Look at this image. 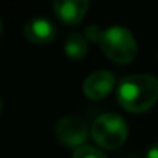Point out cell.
Listing matches in <instances>:
<instances>
[{
    "instance_id": "cell-1",
    "label": "cell",
    "mask_w": 158,
    "mask_h": 158,
    "mask_svg": "<svg viewBox=\"0 0 158 158\" xmlns=\"http://www.w3.org/2000/svg\"><path fill=\"white\" fill-rule=\"evenodd\" d=\"M116 98L124 110L144 113L158 101V79L147 73L126 76L118 85Z\"/></svg>"
},
{
    "instance_id": "cell-9",
    "label": "cell",
    "mask_w": 158,
    "mask_h": 158,
    "mask_svg": "<svg viewBox=\"0 0 158 158\" xmlns=\"http://www.w3.org/2000/svg\"><path fill=\"white\" fill-rule=\"evenodd\" d=\"M71 158H107L106 153L93 146H89V144H84L81 147L74 149L73 152V156Z\"/></svg>"
},
{
    "instance_id": "cell-8",
    "label": "cell",
    "mask_w": 158,
    "mask_h": 158,
    "mask_svg": "<svg viewBox=\"0 0 158 158\" xmlns=\"http://www.w3.org/2000/svg\"><path fill=\"white\" fill-rule=\"evenodd\" d=\"M65 53L71 59H84L89 51V40L81 33H71L65 40Z\"/></svg>"
},
{
    "instance_id": "cell-10",
    "label": "cell",
    "mask_w": 158,
    "mask_h": 158,
    "mask_svg": "<svg viewBox=\"0 0 158 158\" xmlns=\"http://www.w3.org/2000/svg\"><path fill=\"white\" fill-rule=\"evenodd\" d=\"M102 33H104V30H101L98 25H89L87 28H85V31H84V36L87 37V40H90V42H101V37H102Z\"/></svg>"
},
{
    "instance_id": "cell-7",
    "label": "cell",
    "mask_w": 158,
    "mask_h": 158,
    "mask_svg": "<svg viewBox=\"0 0 158 158\" xmlns=\"http://www.w3.org/2000/svg\"><path fill=\"white\" fill-rule=\"evenodd\" d=\"M23 36L33 44L45 45L56 39L57 28L51 20L45 17H33L23 25Z\"/></svg>"
},
{
    "instance_id": "cell-2",
    "label": "cell",
    "mask_w": 158,
    "mask_h": 158,
    "mask_svg": "<svg viewBox=\"0 0 158 158\" xmlns=\"http://www.w3.org/2000/svg\"><path fill=\"white\" fill-rule=\"evenodd\" d=\"M99 45L102 53L116 64H130L138 54V44L133 34L119 25L104 30Z\"/></svg>"
},
{
    "instance_id": "cell-11",
    "label": "cell",
    "mask_w": 158,
    "mask_h": 158,
    "mask_svg": "<svg viewBox=\"0 0 158 158\" xmlns=\"http://www.w3.org/2000/svg\"><path fill=\"white\" fill-rule=\"evenodd\" d=\"M146 158H158V143H155L153 146L149 147V150L146 153Z\"/></svg>"
},
{
    "instance_id": "cell-6",
    "label": "cell",
    "mask_w": 158,
    "mask_h": 158,
    "mask_svg": "<svg viewBox=\"0 0 158 158\" xmlns=\"http://www.w3.org/2000/svg\"><path fill=\"white\" fill-rule=\"evenodd\" d=\"M89 6L90 3L87 0H56L53 10L56 17L62 23L71 27L82 22L89 11Z\"/></svg>"
},
{
    "instance_id": "cell-5",
    "label": "cell",
    "mask_w": 158,
    "mask_h": 158,
    "mask_svg": "<svg viewBox=\"0 0 158 158\" xmlns=\"http://www.w3.org/2000/svg\"><path fill=\"white\" fill-rule=\"evenodd\" d=\"M115 87V76L109 70H96L92 71L82 82L84 95L92 101L104 99L110 95Z\"/></svg>"
},
{
    "instance_id": "cell-12",
    "label": "cell",
    "mask_w": 158,
    "mask_h": 158,
    "mask_svg": "<svg viewBox=\"0 0 158 158\" xmlns=\"http://www.w3.org/2000/svg\"><path fill=\"white\" fill-rule=\"evenodd\" d=\"M156 59H158V54H156Z\"/></svg>"
},
{
    "instance_id": "cell-3",
    "label": "cell",
    "mask_w": 158,
    "mask_h": 158,
    "mask_svg": "<svg viewBox=\"0 0 158 158\" xmlns=\"http://www.w3.org/2000/svg\"><path fill=\"white\" fill-rule=\"evenodd\" d=\"M90 133L99 147L115 150L126 143L129 129L126 119L118 113H102L92 124Z\"/></svg>"
},
{
    "instance_id": "cell-4",
    "label": "cell",
    "mask_w": 158,
    "mask_h": 158,
    "mask_svg": "<svg viewBox=\"0 0 158 158\" xmlns=\"http://www.w3.org/2000/svg\"><path fill=\"white\" fill-rule=\"evenodd\" d=\"M57 139L68 147H81L89 139V126L79 116H64L56 124Z\"/></svg>"
}]
</instances>
